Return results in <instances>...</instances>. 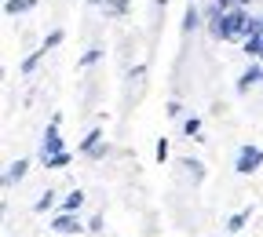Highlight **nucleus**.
I'll list each match as a JSON object with an SVG mask.
<instances>
[{"mask_svg": "<svg viewBox=\"0 0 263 237\" xmlns=\"http://www.w3.org/2000/svg\"><path fill=\"white\" fill-rule=\"evenodd\" d=\"M103 55H106L103 48H88V51L81 55V66H95V62H99V58H103Z\"/></svg>", "mask_w": 263, "mask_h": 237, "instance_id": "aec40b11", "label": "nucleus"}, {"mask_svg": "<svg viewBox=\"0 0 263 237\" xmlns=\"http://www.w3.org/2000/svg\"><path fill=\"white\" fill-rule=\"evenodd\" d=\"M259 58H263V55H259Z\"/></svg>", "mask_w": 263, "mask_h": 237, "instance_id": "cd10ccee", "label": "nucleus"}, {"mask_svg": "<svg viewBox=\"0 0 263 237\" xmlns=\"http://www.w3.org/2000/svg\"><path fill=\"white\" fill-rule=\"evenodd\" d=\"M241 51H245L249 58H259V55H263V33H252V37H245V41H241Z\"/></svg>", "mask_w": 263, "mask_h": 237, "instance_id": "ddd939ff", "label": "nucleus"}, {"mask_svg": "<svg viewBox=\"0 0 263 237\" xmlns=\"http://www.w3.org/2000/svg\"><path fill=\"white\" fill-rule=\"evenodd\" d=\"M139 77H146V66H132V70H128V81H139Z\"/></svg>", "mask_w": 263, "mask_h": 237, "instance_id": "393cba45", "label": "nucleus"}, {"mask_svg": "<svg viewBox=\"0 0 263 237\" xmlns=\"http://www.w3.org/2000/svg\"><path fill=\"white\" fill-rule=\"evenodd\" d=\"M70 153H66V150H59V153H51L48 161H44V168H51V172H62V168H70Z\"/></svg>", "mask_w": 263, "mask_h": 237, "instance_id": "4468645a", "label": "nucleus"}, {"mask_svg": "<svg viewBox=\"0 0 263 237\" xmlns=\"http://www.w3.org/2000/svg\"><path fill=\"white\" fill-rule=\"evenodd\" d=\"M62 41H66V33H62V29H51V33H48V37L41 41V48H44V51H55V48H59Z\"/></svg>", "mask_w": 263, "mask_h": 237, "instance_id": "dca6fc26", "label": "nucleus"}, {"mask_svg": "<svg viewBox=\"0 0 263 237\" xmlns=\"http://www.w3.org/2000/svg\"><path fill=\"white\" fill-rule=\"evenodd\" d=\"M99 8H103V15L106 18H121V15H128V0H103V4H99Z\"/></svg>", "mask_w": 263, "mask_h": 237, "instance_id": "9d476101", "label": "nucleus"}, {"mask_svg": "<svg viewBox=\"0 0 263 237\" xmlns=\"http://www.w3.org/2000/svg\"><path fill=\"white\" fill-rule=\"evenodd\" d=\"M252 84H263V66H259L256 58H252V66H249V70L238 77V95H245Z\"/></svg>", "mask_w": 263, "mask_h": 237, "instance_id": "423d86ee", "label": "nucleus"}, {"mask_svg": "<svg viewBox=\"0 0 263 237\" xmlns=\"http://www.w3.org/2000/svg\"><path fill=\"white\" fill-rule=\"evenodd\" d=\"M44 55H48L44 48H37V51H29V55H26V58L18 62V73H22V77H29V73H33V70H37V66H41V58H44Z\"/></svg>", "mask_w": 263, "mask_h": 237, "instance_id": "1a4fd4ad", "label": "nucleus"}, {"mask_svg": "<svg viewBox=\"0 0 263 237\" xmlns=\"http://www.w3.org/2000/svg\"><path fill=\"white\" fill-rule=\"evenodd\" d=\"M84 201H88V193L73 186L70 193H66V201H62V212H81V208H84Z\"/></svg>", "mask_w": 263, "mask_h": 237, "instance_id": "6e6552de", "label": "nucleus"}, {"mask_svg": "<svg viewBox=\"0 0 263 237\" xmlns=\"http://www.w3.org/2000/svg\"><path fill=\"white\" fill-rule=\"evenodd\" d=\"M259 164H263V150L241 146V150H238V161H234V172H238V175H252Z\"/></svg>", "mask_w": 263, "mask_h": 237, "instance_id": "f03ea898", "label": "nucleus"}, {"mask_svg": "<svg viewBox=\"0 0 263 237\" xmlns=\"http://www.w3.org/2000/svg\"><path fill=\"white\" fill-rule=\"evenodd\" d=\"M201 22H205V15L197 11V8H194V0H190V4H186V15H183V33H194Z\"/></svg>", "mask_w": 263, "mask_h": 237, "instance_id": "9b49d317", "label": "nucleus"}, {"mask_svg": "<svg viewBox=\"0 0 263 237\" xmlns=\"http://www.w3.org/2000/svg\"><path fill=\"white\" fill-rule=\"evenodd\" d=\"M59 150H66V143H62V135H59V121H51L48 131H44V139H41V164H44L51 153H59Z\"/></svg>", "mask_w": 263, "mask_h": 237, "instance_id": "7ed1b4c3", "label": "nucleus"}, {"mask_svg": "<svg viewBox=\"0 0 263 237\" xmlns=\"http://www.w3.org/2000/svg\"><path fill=\"white\" fill-rule=\"evenodd\" d=\"M249 219H252V208H241V212H234V215H230V219H227V226H223V230L238 237V233L245 230V223H249Z\"/></svg>", "mask_w": 263, "mask_h": 237, "instance_id": "0eeeda50", "label": "nucleus"}, {"mask_svg": "<svg viewBox=\"0 0 263 237\" xmlns=\"http://www.w3.org/2000/svg\"><path fill=\"white\" fill-rule=\"evenodd\" d=\"M259 33H263V29H259Z\"/></svg>", "mask_w": 263, "mask_h": 237, "instance_id": "c85d7f7f", "label": "nucleus"}, {"mask_svg": "<svg viewBox=\"0 0 263 237\" xmlns=\"http://www.w3.org/2000/svg\"><path fill=\"white\" fill-rule=\"evenodd\" d=\"M164 113H168V117H179V113H183V103H176V98H172V103L164 106Z\"/></svg>", "mask_w": 263, "mask_h": 237, "instance_id": "b1692460", "label": "nucleus"}, {"mask_svg": "<svg viewBox=\"0 0 263 237\" xmlns=\"http://www.w3.org/2000/svg\"><path fill=\"white\" fill-rule=\"evenodd\" d=\"M154 157L164 164V161H168V139H157V150H154Z\"/></svg>", "mask_w": 263, "mask_h": 237, "instance_id": "4be33fe9", "label": "nucleus"}, {"mask_svg": "<svg viewBox=\"0 0 263 237\" xmlns=\"http://www.w3.org/2000/svg\"><path fill=\"white\" fill-rule=\"evenodd\" d=\"M95 143H103V131H99V128H91V131L84 135V139H81V153H88Z\"/></svg>", "mask_w": 263, "mask_h": 237, "instance_id": "f3484780", "label": "nucleus"}, {"mask_svg": "<svg viewBox=\"0 0 263 237\" xmlns=\"http://www.w3.org/2000/svg\"><path fill=\"white\" fill-rule=\"evenodd\" d=\"M183 135L197 139V135H201V117H186V121H183Z\"/></svg>", "mask_w": 263, "mask_h": 237, "instance_id": "a211bd4d", "label": "nucleus"}, {"mask_svg": "<svg viewBox=\"0 0 263 237\" xmlns=\"http://www.w3.org/2000/svg\"><path fill=\"white\" fill-rule=\"evenodd\" d=\"M183 168H186V175H190L194 183H201V179H205V164H201V161H190V157H186Z\"/></svg>", "mask_w": 263, "mask_h": 237, "instance_id": "2eb2a0df", "label": "nucleus"}, {"mask_svg": "<svg viewBox=\"0 0 263 237\" xmlns=\"http://www.w3.org/2000/svg\"><path fill=\"white\" fill-rule=\"evenodd\" d=\"M33 8H37V0H8V4H4V15H8V18H15V15L33 11Z\"/></svg>", "mask_w": 263, "mask_h": 237, "instance_id": "f8f14e48", "label": "nucleus"}, {"mask_svg": "<svg viewBox=\"0 0 263 237\" xmlns=\"http://www.w3.org/2000/svg\"><path fill=\"white\" fill-rule=\"evenodd\" d=\"M51 230H55V233H81V230H88V226L77 219V212H59V215L51 219Z\"/></svg>", "mask_w": 263, "mask_h": 237, "instance_id": "20e7f679", "label": "nucleus"}, {"mask_svg": "<svg viewBox=\"0 0 263 237\" xmlns=\"http://www.w3.org/2000/svg\"><path fill=\"white\" fill-rule=\"evenodd\" d=\"M106 226H103V212H99V215H91L88 219V233H103Z\"/></svg>", "mask_w": 263, "mask_h": 237, "instance_id": "5701e85b", "label": "nucleus"}, {"mask_svg": "<svg viewBox=\"0 0 263 237\" xmlns=\"http://www.w3.org/2000/svg\"><path fill=\"white\" fill-rule=\"evenodd\" d=\"M106 153H110V146H106V139H103V143H95V146H91V150H88L84 157H91V161H103Z\"/></svg>", "mask_w": 263, "mask_h": 237, "instance_id": "412c9836", "label": "nucleus"}, {"mask_svg": "<svg viewBox=\"0 0 263 237\" xmlns=\"http://www.w3.org/2000/svg\"><path fill=\"white\" fill-rule=\"evenodd\" d=\"M154 4H168V0H154Z\"/></svg>", "mask_w": 263, "mask_h": 237, "instance_id": "a878e982", "label": "nucleus"}, {"mask_svg": "<svg viewBox=\"0 0 263 237\" xmlns=\"http://www.w3.org/2000/svg\"><path fill=\"white\" fill-rule=\"evenodd\" d=\"M259 29H263V15H249L245 4L227 8L219 18H209V33L216 41H245V37H252Z\"/></svg>", "mask_w": 263, "mask_h": 237, "instance_id": "f257e3e1", "label": "nucleus"}, {"mask_svg": "<svg viewBox=\"0 0 263 237\" xmlns=\"http://www.w3.org/2000/svg\"><path fill=\"white\" fill-rule=\"evenodd\" d=\"M55 205V190H44L41 197H37V205H33V212H48Z\"/></svg>", "mask_w": 263, "mask_h": 237, "instance_id": "6ab92c4d", "label": "nucleus"}, {"mask_svg": "<svg viewBox=\"0 0 263 237\" xmlns=\"http://www.w3.org/2000/svg\"><path fill=\"white\" fill-rule=\"evenodd\" d=\"M88 4H103V0H88Z\"/></svg>", "mask_w": 263, "mask_h": 237, "instance_id": "bb28decb", "label": "nucleus"}, {"mask_svg": "<svg viewBox=\"0 0 263 237\" xmlns=\"http://www.w3.org/2000/svg\"><path fill=\"white\" fill-rule=\"evenodd\" d=\"M26 172H29V161H26V157L11 161V164H8V172H4V190H11L15 183H22V179H26Z\"/></svg>", "mask_w": 263, "mask_h": 237, "instance_id": "39448f33", "label": "nucleus"}]
</instances>
